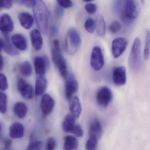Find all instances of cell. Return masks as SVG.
<instances>
[{
	"label": "cell",
	"mask_w": 150,
	"mask_h": 150,
	"mask_svg": "<svg viewBox=\"0 0 150 150\" xmlns=\"http://www.w3.org/2000/svg\"><path fill=\"white\" fill-rule=\"evenodd\" d=\"M24 127L21 123H15L10 126L9 135L12 138H21L24 136Z\"/></svg>",
	"instance_id": "18"
},
{
	"label": "cell",
	"mask_w": 150,
	"mask_h": 150,
	"mask_svg": "<svg viewBox=\"0 0 150 150\" xmlns=\"http://www.w3.org/2000/svg\"><path fill=\"white\" fill-rule=\"evenodd\" d=\"M85 29L89 33H93L96 29L95 21L92 18H87L84 24Z\"/></svg>",
	"instance_id": "32"
},
{
	"label": "cell",
	"mask_w": 150,
	"mask_h": 150,
	"mask_svg": "<svg viewBox=\"0 0 150 150\" xmlns=\"http://www.w3.org/2000/svg\"><path fill=\"white\" fill-rule=\"evenodd\" d=\"M69 103V109L71 114L75 118L79 117L82 111L81 104L79 99L77 96L72 97Z\"/></svg>",
	"instance_id": "14"
},
{
	"label": "cell",
	"mask_w": 150,
	"mask_h": 150,
	"mask_svg": "<svg viewBox=\"0 0 150 150\" xmlns=\"http://www.w3.org/2000/svg\"><path fill=\"white\" fill-rule=\"evenodd\" d=\"M141 47L140 39L138 38H136L132 46L129 58L130 67L135 71H139L141 67Z\"/></svg>",
	"instance_id": "3"
},
{
	"label": "cell",
	"mask_w": 150,
	"mask_h": 150,
	"mask_svg": "<svg viewBox=\"0 0 150 150\" xmlns=\"http://www.w3.org/2000/svg\"><path fill=\"white\" fill-rule=\"evenodd\" d=\"M14 28V23L9 15L3 14L0 16V30L4 34L11 32Z\"/></svg>",
	"instance_id": "13"
},
{
	"label": "cell",
	"mask_w": 150,
	"mask_h": 150,
	"mask_svg": "<svg viewBox=\"0 0 150 150\" xmlns=\"http://www.w3.org/2000/svg\"><path fill=\"white\" fill-rule=\"evenodd\" d=\"M20 71L21 74L25 77H30L32 74L31 64L28 61H24L20 64Z\"/></svg>",
	"instance_id": "27"
},
{
	"label": "cell",
	"mask_w": 150,
	"mask_h": 150,
	"mask_svg": "<svg viewBox=\"0 0 150 150\" xmlns=\"http://www.w3.org/2000/svg\"><path fill=\"white\" fill-rule=\"evenodd\" d=\"M3 49V41L0 40V52Z\"/></svg>",
	"instance_id": "46"
},
{
	"label": "cell",
	"mask_w": 150,
	"mask_h": 150,
	"mask_svg": "<svg viewBox=\"0 0 150 150\" xmlns=\"http://www.w3.org/2000/svg\"><path fill=\"white\" fill-rule=\"evenodd\" d=\"M71 133H73L76 137H83L84 134L82 127L79 124H76L74 125Z\"/></svg>",
	"instance_id": "36"
},
{
	"label": "cell",
	"mask_w": 150,
	"mask_h": 150,
	"mask_svg": "<svg viewBox=\"0 0 150 150\" xmlns=\"http://www.w3.org/2000/svg\"><path fill=\"white\" fill-rule=\"evenodd\" d=\"M65 83V94L67 100H70L73 95L78 91L79 85L74 74H70L67 77Z\"/></svg>",
	"instance_id": "8"
},
{
	"label": "cell",
	"mask_w": 150,
	"mask_h": 150,
	"mask_svg": "<svg viewBox=\"0 0 150 150\" xmlns=\"http://www.w3.org/2000/svg\"><path fill=\"white\" fill-rule=\"evenodd\" d=\"M104 57L101 49L99 46H95L92 50L90 64L93 70H100L104 65Z\"/></svg>",
	"instance_id": "5"
},
{
	"label": "cell",
	"mask_w": 150,
	"mask_h": 150,
	"mask_svg": "<svg viewBox=\"0 0 150 150\" xmlns=\"http://www.w3.org/2000/svg\"><path fill=\"white\" fill-rule=\"evenodd\" d=\"M1 130H2V127H1V125L0 124V134L1 133Z\"/></svg>",
	"instance_id": "48"
},
{
	"label": "cell",
	"mask_w": 150,
	"mask_h": 150,
	"mask_svg": "<svg viewBox=\"0 0 150 150\" xmlns=\"http://www.w3.org/2000/svg\"><path fill=\"white\" fill-rule=\"evenodd\" d=\"M3 8V1H0V10Z\"/></svg>",
	"instance_id": "47"
},
{
	"label": "cell",
	"mask_w": 150,
	"mask_h": 150,
	"mask_svg": "<svg viewBox=\"0 0 150 150\" xmlns=\"http://www.w3.org/2000/svg\"><path fill=\"white\" fill-rule=\"evenodd\" d=\"M112 79L116 86L124 85L126 82V69L123 66L116 67L113 69Z\"/></svg>",
	"instance_id": "12"
},
{
	"label": "cell",
	"mask_w": 150,
	"mask_h": 150,
	"mask_svg": "<svg viewBox=\"0 0 150 150\" xmlns=\"http://www.w3.org/2000/svg\"><path fill=\"white\" fill-rule=\"evenodd\" d=\"M123 8H122V17L123 20L130 22L135 20L139 14V6L135 1H124Z\"/></svg>",
	"instance_id": "4"
},
{
	"label": "cell",
	"mask_w": 150,
	"mask_h": 150,
	"mask_svg": "<svg viewBox=\"0 0 150 150\" xmlns=\"http://www.w3.org/2000/svg\"><path fill=\"white\" fill-rule=\"evenodd\" d=\"M17 2L28 7L30 8L33 7L36 1H17Z\"/></svg>",
	"instance_id": "40"
},
{
	"label": "cell",
	"mask_w": 150,
	"mask_h": 150,
	"mask_svg": "<svg viewBox=\"0 0 150 150\" xmlns=\"http://www.w3.org/2000/svg\"><path fill=\"white\" fill-rule=\"evenodd\" d=\"M78 147L79 142L74 136H67L64 138V150H76Z\"/></svg>",
	"instance_id": "21"
},
{
	"label": "cell",
	"mask_w": 150,
	"mask_h": 150,
	"mask_svg": "<svg viewBox=\"0 0 150 150\" xmlns=\"http://www.w3.org/2000/svg\"><path fill=\"white\" fill-rule=\"evenodd\" d=\"M55 104L54 99L50 95H43L40 103V108L42 113L45 115H50L54 109Z\"/></svg>",
	"instance_id": "10"
},
{
	"label": "cell",
	"mask_w": 150,
	"mask_h": 150,
	"mask_svg": "<svg viewBox=\"0 0 150 150\" xmlns=\"http://www.w3.org/2000/svg\"><path fill=\"white\" fill-rule=\"evenodd\" d=\"M150 35L149 30H147L146 33L145 41L144 51V58L146 60L149 59V56H150Z\"/></svg>",
	"instance_id": "29"
},
{
	"label": "cell",
	"mask_w": 150,
	"mask_h": 150,
	"mask_svg": "<svg viewBox=\"0 0 150 150\" xmlns=\"http://www.w3.org/2000/svg\"><path fill=\"white\" fill-rule=\"evenodd\" d=\"M51 34L52 35L54 36L57 33L58 28L55 24H53L51 28Z\"/></svg>",
	"instance_id": "44"
},
{
	"label": "cell",
	"mask_w": 150,
	"mask_h": 150,
	"mask_svg": "<svg viewBox=\"0 0 150 150\" xmlns=\"http://www.w3.org/2000/svg\"><path fill=\"white\" fill-rule=\"evenodd\" d=\"M121 28L122 26L120 23L117 21H114L109 26V29L112 33H117L121 30Z\"/></svg>",
	"instance_id": "34"
},
{
	"label": "cell",
	"mask_w": 150,
	"mask_h": 150,
	"mask_svg": "<svg viewBox=\"0 0 150 150\" xmlns=\"http://www.w3.org/2000/svg\"><path fill=\"white\" fill-rule=\"evenodd\" d=\"M79 33L74 28L70 29L67 33L65 39V49L67 53L73 56L77 52L81 44Z\"/></svg>",
	"instance_id": "2"
},
{
	"label": "cell",
	"mask_w": 150,
	"mask_h": 150,
	"mask_svg": "<svg viewBox=\"0 0 150 150\" xmlns=\"http://www.w3.org/2000/svg\"><path fill=\"white\" fill-rule=\"evenodd\" d=\"M31 44L34 49L39 51L42 49L43 45V39L40 30L35 29L31 31L30 34Z\"/></svg>",
	"instance_id": "15"
},
{
	"label": "cell",
	"mask_w": 150,
	"mask_h": 150,
	"mask_svg": "<svg viewBox=\"0 0 150 150\" xmlns=\"http://www.w3.org/2000/svg\"><path fill=\"white\" fill-rule=\"evenodd\" d=\"M95 23L97 35L100 37L103 36L106 30V24L103 16L101 15L98 16Z\"/></svg>",
	"instance_id": "25"
},
{
	"label": "cell",
	"mask_w": 150,
	"mask_h": 150,
	"mask_svg": "<svg viewBox=\"0 0 150 150\" xmlns=\"http://www.w3.org/2000/svg\"><path fill=\"white\" fill-rule=\"evenodd\" d=\"M3 1V8L6 9H10L13 6V1Z\"/></svg>",
	"instance_id": "42"
},
{
	"label": "cell",
	"mask_w": 150,
	"mask_h": 150,
	"mask_svg": "<svg viewBox=\"0 0 150 150\" xmlns=\"http://www.w3.org/2000/svg\"><path fill=\"white\" fill-rule=\"evenodd\" d=\"M12 142L10 139H6L4 141V145L5 148L6 149H8L12 146Z\"/></svg>",
	"instance_id": "43"
},
{
	"label": "cell",
	"mask_w": 150,
	"mask_h": 150,
	"mask_svg": "<svg viewBox=\"0 0 150 150\" xmlns=\"http://www.w3.org/2000/svg\"><path fill=\"white\" fill-rule=\"evenodd\" d=\"M47 86V81L44 76L38 77L35 81V93L37 96L43 94Z\"/></svg>",
	"instance_id": "20"
},
{
	"label": "cell",
	"mask_w": 150,
	"mask_h": 150,
	"mask_svg": "<svg viewBox=\"0 0 150 150\" xmlns=\"http://www.w3.org/2000/svg\"><path fill=\"white\" fill-rule=\"evenodd\" d=\"M102 132V126L100 121L97 119L93 120L89 125V136H94L99 139L101 137Z\"/></svg>",
	"instance_id": "17"
},
{
	"label": "cell",
	"mask_w": 150,
	"mask_h": 150,
	"mask_svg": "<svg viewBox=\"0 0 150 150\" xmlns=\"http://www.w3.org/2000/svg\"><path fill=\"white\" fill-rule=\"evenodd\" d=\"M42 142L40 141H32L28 146L27 150H41Z\"/></svg>",
	"instance_id": "35"
},
{
	"label": "cell",
	"mask_w": 150,
	"mask_h": 150,
	"mask_svg": "<svg viewBox=\"0 0 150 150\" xmlns=\"http://www.w3.org/2000/svg\"><path fill=\"white\" fill-rule=\"evenodd\" d=\"M85 9L88 13L90 14H93L96 12L97 6L96 4L89 3L86 4L85 6Z\"/></svg>",
	"instance_id": "39"
},
{
	"label": "cell",
	"mask_w": 150,
	"mask_h": 150,
	"mask_svg": "<svg viewBox=\"0 0 150 150\" xmlns=\"http://www.w3.org/2000/svg\"><path fill=\"white\" fill-rule=\"evenodd\" d=\"M14 112L16 115L21 119H23L26 116L28 111L27 105L23 102L16 103L13 108Z\"/></svg>",
	"instance_id": "24"
},
{
	"label": "cell",
	"mask_w": 150,
	"mask_h": 150,
	"mask_svg": "<svg viewBox=\"0 0 150 150\" xmlns=\"http://www.w3.org/2000/svg\"><path fill=\"white\" fill-rule=\"evenodd\" d=\"M75 124V117L71 114H68L64 118L62 123V129L64 132H71Z\"/></svg>",
	"instance_id": "22"
},
{
	"label": "cell",
	"mask_w": 150,
	"mask_h": 150,
	"mask_svg": "<svg viewBox=\"0 0 150 150\" xmlns=\"http://www.w3.org/2000/svg\"><path fill=\"white\" fill-rule=\"evenodd\" d=\"M113 98V93L109 88L107 86L102 87L97 91L96 99L98 104L106 108L108 106Z\"/></svg>",
	"instance_id": "6"
},
{
	"label": "cell",
	"mask_w": 150,
	"mask_h": 150,
	"mask_svg": "<svg viewBox=\"0 0 150 150\" xmlns=\"http://www.w3.org/2000/svg\"><path fill=\"white\" fill-rule=\"evenodd\" d=\"M57 3L59 6L63 8H70L73 6L72 2L71 0H60L58 1Z\"/></svg>",
	"instance_id": "38"
},
{
	"label": "cell",
	"mask_w": 150,
	"mask_h": 150,
	"mask_svg": "<svg viewBox=\"0 0 150 150\" xmlns=\"http://www.w3.org/2000/svg\"><path fill=\"white\" fill-rule=\"evenodd\" d=\"M128 42L124 38H115L111 44V52L115 58H117L123 54L127 48Z\"/></svg>",
	"instance_id": "7"
},
{
	"label": "cell",
	"mask_w": 150,
	"mask_h": 150,
	"mask_svg": "<svg viewBox=\"0 0 150 150\" xmlns=\"http://www.w3.org/2000/svg\"><path fill=\"white\" fill-rule=\"evenodd\" d=\"M98 139L94 136H89L86 145V150H96Z\"/></svg>",
	"instance_id": "30"
},
{
	"label": "cell",
	"mask_w": 150,
	"mask_h": 150,
	"mask_svg": "<svg viewBox=\"0 0 150 150\" xmlns=\"http://www.w3.org/2000/svg\"><path fill=\"white\" fill-rule=\"evenodd\" d=\"M8 88V82L6 76L0 73V91H5Z\"/></svg>",
	"instance_id": "33"
},
{
	"label": "cell",
	"mask_w": 150,
	"mask_h": 150,
	"mask_svg": "<svg viewBox=\"0 0 150 150\" xmlns=\"http://www.w3.org/2000/svg\"><path fill=\"white\" fill-rule=\"evenodd\" d=\"M52 61L54 64L57 63L58 60L63 57L61 54L59 41L57 39L52 42Z\"/></svg>",
	"instance_id": "23"
},
{
	"label": "cell",
	"mask_w": 150,
	"mask_h": 150,
	"mask_svg": "<svg viewBox=\"0 0 150 150\" xmlns=\"http://www.w3.org/2000/svg\"><path fill=\"white\" fill-rule=\"evenodd\" d=\"M33 8L38 27L42 33L46 34L50 19V13L47 6L42 1H36Z\"/></svg>",
	"instance_id": "1"
},
{
	"label": "cell",
	"mask_w": 150,
	"mask_h": 150,
	"mask_svg": "<svg viewBox=\"0 0 150 150\" xmlns=\"http://www.w3.org/2000/svg\"><path fill=\"white\" fill-rule=\"evenodd\" d=\"M7 108V96L2 92H0V113L5 114Z\"/></svg>",
	"instance_id": "31"
},
{
	"label": "cell",
	"mask_w": 150,
	"mask_h": 150,
	"mask_svg": "<svg viewBox=\"0 0 150 150\" xmlns=\"http://www.w3.org/2000/svg\"><path fill=\"white\" fill-rule=\"evenodd\" d=\"M64 8H62L59 6H57L55 9V14L57 18H59L63 16L64 14Z\"/></svg>",
	"instance_id": "41"
},
{
	"label": "cell",
	"mask_w": 150,
	"mask_h": 150,
	"mask_svg": "<svg viewBox=\"0 0 150 150\" xmlns=\"http://www.w3.org/2000/svg\"><path fill=\"white\" fill-rule=\"evenodd\" d=\"M4 66V60L2 56L0 54V71L2 70Z\"/></svg>",
	"instance_id": "45"
},
{
	"label": "cell",
	"mask_w": 150,
	"mask_h": 150,
	"mask_svg": "<svg viewBox=\"0 0 150 150\" xmlns=\"http://www.w3.org/2000/svg\"><path fill=\"white\" fill-rule=\"evenodd\" d=\"M3 49L7 54L11 56H16L19 53L14 48L8 38L7 37L5 38V41H3Z\"/></svg>",
	"instance_id": "28"
},
{
	"label": "cell",
	"mask_w": 150,
	"mask_h": 150,
	"mask_svg": "<svg viewBox=\"0 0 150 150\" xmlns=\"http://www.w3.org/2000/svg\"><path fill=\"white\" fill-rule=\"evenodd\" d=\"M56 145L57 143L55 139L53 137H50L46 142L45 150H54L56 148Z\"/></svg>",
	"instance_id": "37"
},
{
	"label": "cell",
	"mask_w": 150,
	"mask_h": 150,
	"mask_svg": "<svg viewBox=\"0 0 150 150\" xmlns=\"http://www.w3.org/2000/svg\"><path fill=\"white\" fill-rule=\"evenodd\" d=\"M55 66L57 67L61 76L64 79H66L68 76V70L66 62L64 57H62L57 61Z\"/></svg>",
	"instance_id": "26"
},
{
	"label": "cell",
	"mask_w": 150,
	"mask_h": 150,
	"mask_svg": "<svg viewBox=\"0 0 150 150\" xmlns=\"http://www.w3.org/2000/svg\"><path fill=\"white\" fill-rule=\"evenodd\" d=\"M34 64L35 73L38 77L44 76L50 64L47 57L46 56L36 57L34 60Z\"/></svg>",
	"instance_id": "9"
},
{
	"label": "cell",
	"mask_w": 150,
	"mask_h": 150,
	"mask_svg": "<svg viewBox=\"0 0 150 150\" xmlns=\"http://www.w3.org/2000/svg\"><path fill=\"white\" fill-rule=\"evenodd\" d=\"M19 21L23 28L25 29L31 28L34 23V19L30 14L26 12H22L18 16Z\"/></svg>",
	"instance_id": "16"
},
{
	"label": "cell",
	"mask_w": 150,
	"mask_h": 150,
	"mask_svg": "<svg viewBox=\"0 0 150 150\" xmlns=\"http://www.w3.org/2000/svg\"><path fill=\"white\" fill-rule=\"evenodd\" d=\"M12 42L14 46L19 50L24 51L28 48V43L24 36L21 34L13 35L12 37Z\"/></svg>",
	"instance_id": "19"
},
{
	"label": "cell",
	"mask_w": 150,
	"mask_h": 150,
	"mask_svg": "<svg viewBox=\"0 0 150 150\" xmlns=\"http://www.w3.org/2000/svg\"><path fill=\"white\" fill-rule=\"evenodd\" d=\"M17 88L23 98L25 100L32 99L34 96V91L31 85L23 79H20L17 82Z\"/></svg>",
	"instance_id": "11"
}]
</instances>
